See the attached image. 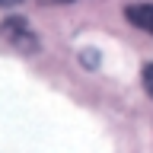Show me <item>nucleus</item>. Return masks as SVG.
<instances>
[{
	"label": "nucleus",
	"instance_id": "20e7f679",
	"mask_svg": "<svg viewBox=\"0 0 153 153\" xmlns=\"http://www.w3.org/2000/svg\"><path fill=\"white\" fill-rule=\"evenodd\" d=\"M13 3H19V0H0V7H13Z\"/></svg>",
	"mask_w": 153,
	"mask_h": 153
},
{
	"label": "nucleus",
	"instance_id": "f03ea898",
	"mask_svg": "<svg viewBox=\"0 0 153 153\" xmlns=\"http://www.w3.org/2000/svg\"><path fill=\"white\" fill-rule=\"evenodd\" d=\"M128 19H131L137 29H143V32L153 35V3H137V7H131L128 10Z\"/></svg>",
	"mask_w": 153,
	"mask_h": 153
},
{
	"label": "nucleus",
	"instance_id": "39448f33",
	"mask_svg": "<svg viewBox=\"0 0 153 153\" xmlns=\"http://www.w3.org/2000/svg\"><path fill=\"white\" fill-rule=\"evenodd\" d=\"M45 3H70V0H45Z\"/></svg>",
	"mask_w": 153,
	"mask_h": 153
},
{
	"label": "nucleus",
	"instance_id": "7ed1b4c3",
	"mask_svg": "<svg viewBox=\"0 0 153 153\" xmlns=\"http://www.w3.org/2000/svg\"><path fill=\"white\" fill-rule=\"evenodd\" d=\"M143 83H147V93L153 96V64L147 67V70H143Z\"/></svg>",
	"mask_w": 153,
	"mask_h": 153
},
{
	"label": "nucleus",
	"instance_id": "f257e3e1",
	"mask_svg": "<svg viewBox=\"0 0 153 153\" xmlns=\"http://www.w3.org/2000/svg\"><path fill=\"white\" fill-rule=\"evenodd\" d=\"M3 35L16 48H22V51H32V48H35V38H32V32H29V26L22 19H7V22H3Z\"/></svg>",
	"mask_w": 153,
	"mask_h": 153
}]
</instances>
